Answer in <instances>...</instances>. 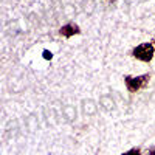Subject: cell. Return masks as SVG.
Segmentation results:
<instances>
[{
	"instance_id": "6da1fadb",
	"label": "cell",
	"mask_w": 155,
	"mask_h": 155,
	"mask_svg": "<svg viewBox=\"0 0 155 155\" xmlns=\"http://www.w3.org/2000/svg\"><path fill=\"white\" fill-rule=\"evenodd\" d=\"M149 79H150V74L146 73V74H141V76H124V84H126V88L129 90L130 93H135V92H140L147 87L149 84Z\"/></svg>"
},
{
	"instance_id": "7a4b0ae2",
	"label": "cell",
	"mask_w": 155,
	"mask_h": 155,
	"mask_svg": "<svg viewBox=\"0 0 155 155\" xmlns=\"http://www.w3.org/2000/svg\"><path fill=\"white\" fill-rule=\"evenodd\" d=\"M155 54V47L153 44L150 42H146V44H140L138 47H135L132 50V56L141 62H150L152 58Z\"/></svg>"
},
{
	"instance_id": "3957f363",
	"label": "cell",
	"mask_w": 155,
	"mask_h": 155,
	"mask_svg": "<svg viewBox=\"0 0 155 155\" xmlns=\"http://www.w3.org/2000/svg\"><path fill=\"white\" fill-rule=\"evenodd\" d=\"M81 33V28L78 27L76 23H67V25H64V27L59 30V34L64 36V37H71L74 34H79Z\"/></svg>"
},
{
	"instance_id": "277c9868",
	"label": "cell",
	"mask_w": 155,
	"mask_h": 155,
	"mask_svg": "<svg viewBox=\"0 0 155 155\" xmlns=\"http://www.w3.org/2000/svg\"><path fill=\"white\" fill-rule=\"evenodd\" d=\"M121 155H141V150H140V147H132V149H129L127 152H124Z\"/></svg>"
},
{
	"instance_id": "5b68a950",
	"label": "cell",
	"mask_w": 155,
	"mask_h": 155,
	"mask_svg": "<svg viewBox=\"0 0 155 155\" xmlns=\"http://www.w3.org/2000/svg\"><path fill=\"white\" fill-rule=\"evenodd\" d=\"M146 155H155V146L149 147V149L146 150Z\"/></svg>"
}]
</instances>
